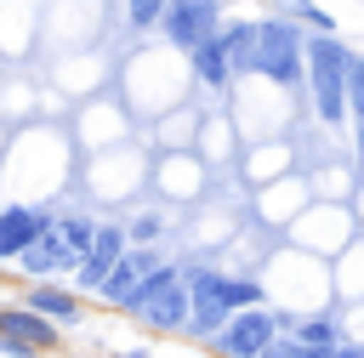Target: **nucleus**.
Masks as SVG:
<instances>
[{
	"label": "nucleus",
	"mask_w": 364,
	"mask_h": 358,
	"mask_svg": "<svg viewBox=\"0 0 364 358\" xmlns=\"http://www.w3.org/2000/svg\"><path fill=\"white\" fill-rule=\"evenodd\" d=\"M364 51H353L341 34H307V91H313V114L318 125H341L353 119L347 114V80H353V63Z\"/></svg>",
	"instance_id": "obj_1"
},
{
	"label": "nucleus",
	"mask_w": 364,
	"mask_h": 358,
	"mask_svg": "<svg viewBox=\"0 0 364 358\" xmlns=\"http://www.w3.org/2000/svg\"><path fill=\"white\" fill-rule=\"evenodd\" d=\"M256 74L273 80L279 91L307 85V28L290 17H256Z\"/></svg>",
	"instance_id": "obj_2"
},
{
	"label": "nucleus",
	"mask_w": 364,
	"mask_h": 358,
	"mask_svg": "<svg viewBox=\"0 0 364 358\" xmlns=\"http://www.w3.org/2000/svg\"><path fill=\"white\" fill-rule=\"evenodd\" d=\"M188 267H176V261H165L159 273H148V284H142V301H136V313L131 318H142L148 330H159V335H171V330H188Z\"/></svg>",
	"instance_id": "obj_3"
},
{
	"label": "nucleus",
	"mask_w": 364,
	"mask_h": 358,
	"mask_svg": "<svg viewBox=\"0 0 364 358\" xmlns=\"http://www.w3.org/2000/svg\"><path fill=\"white\" fill-rule=\"evenodd\" d=\"M222 0H171L165 6V17H159V34L182 51V57H193L199 45H210L216 34H222Z\"/></svg>",
	"instance_id": "obj_4"
},
{
	"label": "nucleus",
	"mask_w": 364,
	"mask_h": 358,
	"mask_svg": "<svg viewBox=\"0 0 364 358\" xmlns=\"http://www.w3.org/2000/svg\"><path fill=\"white\" fill-rule=\"evenodd\" d=\"M284 335V318L273 313V307H245V313H233L228 324H222V335L210 341L222 358H262L273 341Z\"/></svg>",
	"instance_id": "obj_5"
},
{
	"label": "nucleus",
	"mask_w": 364,
	"mask_h": 358,
	"mask_svg": "<svg viewBox=\"0 0 364 358\" xmlns=\"http://www.w3.org/2000/svg\"><path fill=\"white\" fill-rule=\"evenodd\" d=\"M188 335L193 341H216L222 324L233 318V307L222 301V273L216 267H188Z\"/></svg>",
	"instance_id": "obj_6"
},
{
	"label": "nucleus",
	"mask_w": 364,
	"mask_h": 358,
	"mask_svg": "<svg viewBox=\"0 0 364 358\" xmlns=\"http://www.w3.org/2000/svg\"><path fill=\"white\" fill-rule=\"evenodd\" d=\"M165 261H159V250H142V244H131L125 250V261L102 278V290H97V301L102 307H114V313H136V301H142V284H148V273H159Z\"/></svg>",
	"instance_id": "obj_7"
},
{
	"label": "nucleus",
	"mask_w": 364,
	"mask_h": 358,
	"mask_svg": "<svg viewBox=\"0 0 364 358\" xmlns=\"http://www.w3.org/2000/svg\"><path fill=\"white\" fill-rule=\"evenodd\" d=\"M125 250H131L125 227H119V222H102V227H97V244L80 256V267H74L68 290H80V295H97V290H102V278H108V273L125 261Z\"/></svg>",
	"instance_id": "obj_8"
},
{
	"label": "nucleus",
	"mask_w": 364,
	"mask_h": 358,
	"mask_svg": "<svg viewBox=\"0 0 364 358\" xmlns=\"http://www.w3.org/2000/svg\"><path fill=\"white\" fill-rule=\"evenodd\" d=\"M23 307H28V313H40L46 324H57L63 335L85 324V295H80V290H68V284H28V290H23Z\"/></svg>",
	"instance_id": "obj_9"
},
{
	"label": "nucleus",
	"mask_w": 364,
	"mask_h": 358,
	"mask_svg": "<svg viewBox=\"0 0 364 358\" xmlns=\"http://www.w3.org/2000/svg\"><path fill=\"white\" fill-rule=\"evenodd\" d=\"M57 216L46 205H6L0 210V261H23V250L51 227Z\"/></svg>",
	"instance_id": "obj_10"
},
{
	"label": "nucleus",
	"mask_w": 364,
	"mask_h": 358,
	"mask_svg": "<svg viewBox=\"0 0 364 358\" xmlns=\"http://www.w3.org/2000/svg\"><path fill=\"white\" fill-rule=\"evenodd\" d=\"M17 267H23L34 284H57V273H68V278H74V267H80V261L68 256V244H63V233H57V222H51V227L23 250V261H17Z\"/></svg>",
	"instance_id": "obj_11"
},
{
	"label": "nucleus",
	"mask_w": 364,
	"mask_h": 358,
	"mask_svg": "<svg viewBox=\"0 0 364 358\" xmlns=\"http://www.w3.org/2000/svg\"><path fill=\"white\" fill-rule=\"evenodd\" d=\"M0 335L23 341V347H34V352H57V347H63V330H57V324H46L40 313H28L23 301L0 307Z\"/></svg>",
	"instance_id": "obj_12"
},
{
	"label": "nucleus",
	"mask_w": 364,
	"mask_h": 358,
	"mask_svg": "<svg viewBox=\"0 0 364 358\" xmlns=\"http://www.w3.org/2000/svg\"><path fill=\"white\" fill-rule=\"evenodd\" d=\"M216 45H222V57H228V74H233V80L256 74V17H228V23H222V34H216Z\"/></svg>",
	"instance_id": "obj_13"
},
{
	"label": "nucleus",
	"mask_w": 364,
	"mask_h": 358,
	"mask_svg": "<svg viewBox=\"0 0 364 358\" xmlns=\"http://www.w3.org/2000/svg\"><path fill=\"white\" fill-rule=\"evenodd\" d=\"M188 68H193V80L205 85V91H222V85H233V74H228V57H222V45L210 40V45H199L193 57H188Z\"/></svg>",
	"instance_id": "obj_14"
},
{
	"label": "nucleus",
	"mask_w": 364,
	"mask_h": 358,
	"mask_svg": "<svg viewBox=\"0 0 364 358\" xmlns=\"http://www.w3.org/2000/svg\"><path fill=\"white\" fill-rule=\"evenodd\" d=\"M97 227H102V222H91V216H57V233H63V244H68L74 261L97 244Z\"/></svg>",
	"instance_id": "obj_15"
},
{
	"label": "nucleus",
	"mask_w": 364,
	"mask_h": 358,
	"mask_svg": "<svg viewBox=\"0 0 364 358\" xmlns=\"http://www.w3.org/2000/svg\"><path fill=\"white\" fill-rule=\"evenodd\" d=\"M279 17H290L296 28H307V34H336V17L324 11V6H313V0H284V11Z\"/></svg>",
	"instance_id": "obj_16"
},
{
	"label": "nucleus",
	"mask_w": 364,
	"mask_h": 358,
	"mask_svg": "<svg viewBox=\"0 0 364 358\" xmlns=\"http://www.w3.org/2000/svg\"><path fill=\"white\" fill-rule=\"evenodd\" d=\"M222 301H228L233 313H245V307H267V290H262L256 278H233V273H222Z\"/></svg>",
	"instance_id": "obj_17"
},
{
	"label": "nucleus",
	"mask_w": 364,
	"mask_h": 358,
	"mask_svg": "<svg viewBox=\"0 0 364 358\" xmlns=\"http://www.w3.org/2000/svg\"><path fill=\"white\" fill-rule=\"evenodd\" d=\"M290 335H296L301 347H341V341H347V335H341V330H336L330 318H301V324H296Z\"/></svg>",
	"instance_id": "obj_18"
},
{
	"label": "nucleus",
	"mask_w": 364,
	"mask_h": 358,
	"mask_svg": "<svg viewBox=\"0 0 364 358\" xmlns=\"http://www.w3.org/2000/svg\"><path fill=\"white\" fill-rule=\"evenodd\" d=\"M165 6H171V0H125V23H131V28H159Z\"/></svg>",
	"instance_id": "obj_19"
},
{
	"label": "nucleus",
	"mask_w": 364,
	"mask_h": 358,
	"mask_svg": "<svg viewBox=\"0 0 364 358\" xmlns=\"http://www.w3.org/2000/svg\"><path fill=\"white\" fill-rule=\"evenodd\" d=\"M159 233H165V222H159L154 210H142V216L125 227V239H131V244H142V250H154V239H159Z\"/></svg>",
	"instance_id": "obj_20"
},
{
	"label": "nucleus",
	"mask_w": 364,
	"mask_h": 358,
	"mask_svg": "<svg viewBox=\"0 0 364 358\" xmlns=\"http://www.w3.org/2000/svg\"><path fill=\"white\" fill-rule=\"evenodd\" d=\"M347 114L353 125H364V57L353 63V80H347Z\"/></svg>",
	"instance_id": "obj_21"
},
{
	"label": "nucleus",
	"mask_w": 364,
	"mask_h": 358,
	"mask_svg": "<svg viewBox=\"0 0 364 358\" xmlns=\"http://www.w3.org/2000/svg\"><path fill=\"white\" fill-rule=\"evenodd\" d=\"M262 358H301V341H296V335H279V341H273Z\"/></svg>",
	"instance_id": "obj_22"
},
{
	"label": "nucleus",
	"mask_w": 364,
	"mask_h": 358,
	"mask_svg": "<svg viewBox=\"0 0 364 358\" xmlns=\"http://www.w3.org/2000/svg\"><path fill=\"white\" fill-rule=\"evenodd\" d=\"M0 352H6V358H34V347H23V341H11V335H0Z\"/></svg>",
	"instance_id": "obj_23"
},
{
	"label": "nucleus",
	"mask_w": 364,
	"mask_h": 358,
	"mask_svg": "<svg viewBox=\"0 0 364 358\" xmlns=\"http://www.w3.org/2000/svg\"><path fill=\"white\" fill-rule=\"evenodd\" d=\"M336 358H364V341H341V347H336Z\"/></svg>",
	"instance_id": "obj_24"
},
{
	"label": "nucleus",
	"mask_w": 364,
	"mask_h": 358,
	"mask_svg": "<svg viewBox=\"0 0 364 358\" xmlns=\"http://www.w3.org/2000/svg\"><path fill=\"white\" fill-rule=\"evenodd\" d=\"M108 358H154V352H136V347H125V352H108Z\"/></svg>",
	"instance_id": "obj_25"
},
{
	"label": "nucleus",
	"mask_w": 364,
	"mask_h": 358,
	"mask_svg": "<svg viewBox=\"0 0 364 358\" xmlns=\"http://www.w3.org/2000/svg\"><path fill=\"white\" fill-rule=\"evenodd\" d=\"M353 142H358V159H364V125H353Z\"/></svg>",
	"instance_id": "obj_26"
},
{
	"label": "nucleus",
	"mask_w": 364,
	"mask_h": 358,
	"mask_svg": "<svg viewBox=\"0 0 364 358\" xmlns=\"http://www.w3.org/2000/svg\"><path fill=\"white\" fill-rule=\"evenodd\" d=\"M222 6H228V0H222Z\"/></svg>",
	"instance_id": "obj_27"
}]
</instances>
